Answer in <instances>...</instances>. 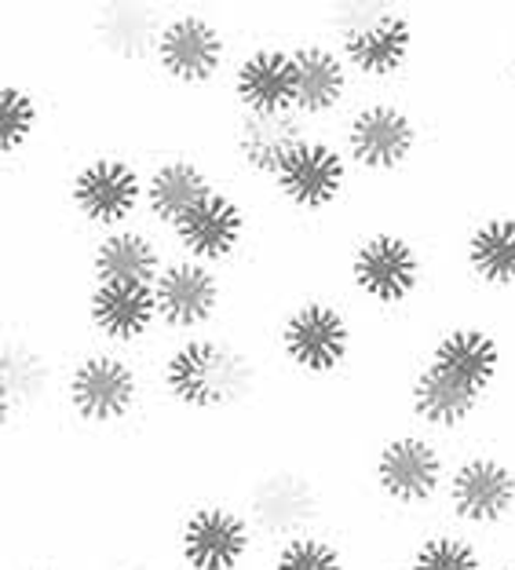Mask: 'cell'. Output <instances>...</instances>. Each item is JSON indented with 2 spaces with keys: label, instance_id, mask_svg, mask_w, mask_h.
<instances>
[{
  "label": "cell",
  "instance_id": "cell-1",
  "mask_svg": "<svg viewBox=\"0 0 515 570\" xmlns=\"http://www.w3.org/2000/svg\"><path fill=\"white\" fill-rule=\"evenodd\" d=\"M161 384L184 410H230L256 392V362L224 336H187L165 355Z\"/></svg>",
  "mask_w": 515,
  "mask_h": 570
},
{
  "label": "cell",
  "instance_id": "cell-2",
  "mask_svg": "<svg viewBox=\"0 0 515 570\" xmlns=\"http://www.w3.org/2000/svg\"><path fill=\"white\" fill-rule=\"evenodd\" d=\"M241 512L249 515L256 538L270 541V546H286L300 534H315L326 515V494L311 472L296 469V464H275L249 483Z\"/></svg>",
  "mask_w": 515,
  "mask_h": 570
},
{
  "label": "cell",
  "instance_id": "cell-3",
  "mask_svg": "<svg viewBox=\"0 0 515 570\" xmlns=\"http://www.w3.org/2000/svg\"><path fill=\"white\" fill-rule=\"evenodd\" d=\"M369 479L377 487V494L395 509L420 512L446 490L449 469L443 450L428 435L398 432L384 439L377 453H373Z\"/></svg>",
  "mask_w": 515,
  "mask_h": 570
},
{
  "label": "cell",
  "instance_id": "cell-4",
  "mask_svg": "<svg viewBox=\"0 0 515 570\" xmlns=\"http://www.w3.org/2000/svg\"><path fill=\"white\" fill-rule=\"evenodd\" d=\"M256 546L249 515L224 501L195 504L176 527V556L187 570H241Z\"/></svg>",
  "mask_w": 515,
  "mask_h": 570
},
{
  "label": "cell",
  "instance_id": "cell-5",
  "mask_svg": "<svg viewBox=\"0 0 515 570\" xmlns=\"http://www.w3.org/2000/svg\"><path fill=\"white\" fill-rule=\"evenodd\" d=\"M340 56L366 77H392L414 51V22L384 4H347L337 11Z\"/></svg>",
  "mask_w": 515,
  "mask_h": 570
},
{
  "label": "cell",
  "instance_id": "cell-6",
  "mask_svg": "<svg viewBox=\"0 0 515 570\" xmlns=\"http://www.w3.org/2000/svg\"><path fill=\"white\" fill-rule=\"evenodd\" d=\"M351 322L333 301H304L281 318L278 344L293 370L326 377L337 373L351 355Z\"/></svg>",
  "mask_w": 515,
  "mask_h": 570
},
{
  "label": "cell",
  "instance_id": "cell-7",
  "mask_svg": "<svg viewBox=\"0 0 515 570\" xmlns=\"http://www.w3.org/2000/svg\"><path fill=\"white\" fill-rule=\"evenodd\" d=\"M67 403L77 421L92 428L121 424L139 403V373L118 352H88L67 377Z\"/></svg>",
  "mask_w": 515,
  "mask_h": 570
},
{
  "label": "cell",
  "instance_id": "cell-8",
  "mask_svg": "<svg viewBox=\"0 0 515 570\" xmlns=\"http://www.w3.org/2000/svg\"><path fill=\"white\" fill-rule=\"evenodd\" d=\"M449 515L475 530H491L515 515V469L494 453H468L446 479Z\"/></svg>",
  "mask_w": 515,
  "mask_h": 570
},
{
  "label": "cell",
  "instance_id": "cell-9",
  "mask_svg": "<svg viewBox=\"0 0 515 570\" xmlns=\"http://www.w3.org/2000/svg\"><path fill=\"white\" fill-rule=\"evenodd\" d=\"M351 285L377 307H398L417 293L420 285V253L406 235L395 230H373L351 253Z\"/></svg>",
  "mask_w": 515,
  "mask_h": 570
},
{
  "label": "cell",
  "instance_id": "cell-10",
  "mask_svg": "<svg viewBox=\"0 0 515 570\" xmlns=\"http://www.w3.org/2000/svg\"><path fill=\"white\" fill-rule=\"evenodd\" d=\"M417 121L392 99H373L347 118V158L369 173H395L417 150Z\"/></svg>",
  "mask_w": 515,
  "mask_h": 570
},
{
  "label": "cell",
  "instance_id": "cell-11",
  "mask_svg": "<svg viewBox=\"0 0 515 570\" xmlns=\"http://www.w3.org/2000/svg\"><path fill=\"white\" fill-rule=\"evenodd\" d=\"M147 198V184L118 154L85 161L70 179V202L88 224H102L118 230L128 216Z\"/></svg>",
  "mask_w": 515,
  "mask_h": 570
},
{
  "label": "cell",
  "instance_id": "cell-12",
  "mask_svg": "<svg viewBox=\"0 0 515 570\" xmlns=\"http://www.w3.org/2000/svg\"><path fill=\"white\" fill-rule=\"evenodd\" d=\"M278 194L293 209H329L347 187V154L326 139H304L275 176Z\"/></svg>",
  "mask_w": 515,
  "mask_h": 570
},
{
  "label": "cell",
  "instance_id": "cell-13",
  "mask_svg": "<svg viewBox=\"0 0 515 570\" xmlns=\"http://www.w3.org/2000/svg\"><path fill=\"white\" fill-rule=\"evenodd\" d=\"M224 56H227V41L212 19L187 11V16H172L169 22H161L158 62L172 81L179 85L212 81L216 70L224 67Z\"/></svg>",
  "mask_w": 515,
  "mask_h": 570
},
{
  "label": "cell",
  "instance_id": "cell-14",
  "mask_svg": "<svg viewBox=\"0 0 515 570\" xmlns=\"http://www.w3.org/2000/svg\"><path fill=\"white\" fill-rule=\"evenodd\" d=\"M153 296H158V318L165 326L198 330L216 315L224 285L209 264L184 256V261H165L158 282H153Z\"/></svg>",
  "mask_w": 515,
  "mask_h": 570
},
{
  "label": "cell",
  "instance_id": "cell-15",
  "mask_svg": "<svg viewBox=\"0 0 515 570\" xmlns=\"http://www.w3.org/2000/svg\"><path fill=\"white\" fill-rule=\"evenodd\" d=\"M304 139H311V136H307V125L296 110H286V114L241 110V118L230 128L235 158L252 176H278L281 165L289 161V154L300 147Z\"/></svg>",
  "mask_w": 515,
  "mask_h": 570
},
{
  "label": "cell",
  "instance_id": "cell-16",
  "mask_svg": "<svg viewBox=\"0 0 515 570\" xmlns=\"http://www.w3.org/2000/svg\"><path fill=\"white\" fill-rule=\"evenodd\" d=\"M246 205L238 198H230L227 190H212L209 198L190 216H184L172 227V235L179 242V249L187 253V261L198 264H216L227 261L246 238Z\"/></svg>",
  "mask_w": 515,
  "mask_h": 570
},
{
  "label": "cell",
  "instance_id": "cell-17",
  "mask_svg": "<svg viewBox=\"0 0 515 570\" xmlns=\"http://www.w3.org/2000/svg\"><path fill=\"white\" fill-rule=\"evenodd\" d=\"M88 322L113 344H136L158 322L153 285L139 282H96L88 293Z\"/></svg>",
  "mask_w": 515,
  "mask_h": 570
},
{
  "label": "cell",
  "instance_id": "cell-18",
  "mask_svg": "<svg viewBox=\"0 0 515 570\" xmlns=\"http://www.w3.org/2000/svg\"><path fill=\"white\" fill-rule=\"evenodd\" d=\"M235 99L249 114H286L296 107V70L293 51L252 48L235 67Z\"/></svg>",
  "mask_w": 515,
  "mask_h": 570
},
{
  "label": "cell",
  "instance_id": "cell-19",
  "mask_svg": "<svg viewBox=\"0 0 515 570\" xmlns=\"http://www.w3.org/2000/svg\"><path fill=\"white\" fill-rule=\"evenodd\" d=\"M432 366L446 370L449 377L465 381L475 392H491L494 381L501 377V366H505V355H501V344L491 330L483 326H449L435 336L432 352H428Z\"/></svg>",
  "mask_w": 515,
  "mask_h": 570
},
{
  "label": "cell",
  "instance_id": "cell-20",
  "mask_svg": "<svg viewBox=\"0 0 515 570\" xmlns=\"http://www.w3.org/2000/svg\"><path fill=\"white\" fill-rule=\"evenodd\" d=\"M483 392H475L465 381L449 377L446 370L432 366L424 358V366L409 381V410L420 424L435 428V432H454V428L468 424L483 406Z\"/></svg>",
  "mask_w": 515,
  "mask_h": 570
},
{
  "label": "cell",
  "instance_id": "cell-21",
  "mask_svg": "<svg viewBox=\"0 0 515 570\" xmlns=\"http://www.w3.org/2000/svg\"><path fill=\"white\" fill-rule=\"evenodd\" d=\"M296 70V114L318 118V114L337 110L347 96V62L340 51L326 45H300L293 48Z\"/></svg>",
  "mask_w": 515,
  "mask_h": 570
},
{
  "label": "cell",
  "instance_id": "cell-22",
  "mask_svg": "<svg viewBox=\"0 0 515 570\" xmlns=\"http://www.w3.org/2000/svg\"><path fill=\"white\" fill-rule=\"evenodd\" d=\"M216 190L212 176L190 158L161 161L147 179V209L165 227H176L179 219L190 216L198 205Z\"/></svg>",
  "mask_w": 515,
  "mask_h": 570
},
{
  "label": "cell",
  "instance_id": "cell-23",
  "mask_svg": "<svg viewBox=\"0 0 515 570\" xmlns=\"http://www.w3.org/2000/svg\"><path fill=\"white\" fill-rule=\"evenodd\" d=\"M161 249L158 238L147 230L118 227L110 235H102L92 253V275L96 282H139L153 285L161 275Z\"/></svg>",
  "mask_w": 515,
  "mask_h": 570
},
{
  "label": "cell",
  "instance_id": "cell-24",
  "mask_svg": "<svg viewBox=\"0 0 515 570\" xmlns=\"http://www.w3.org/2000/svg\"><path fill=\"white\" fill-rule=\"evenodd\" d=\"M465 264L491 289L515 285V216H486L465 238Z\"/></svg>",
  "mask_w": 515,
  "mask_h": 570
},
{
  "label": "cell",
  "instance_id": "cell-25",
  "mask_svg": "<svg viewBox=\"0 0 515 570\" xmlns=\"http://www.w3.org/2000/svg\"><path fill=\"white\" fill-rule=\"evenodd\" d=\"M161 26L147 4H110L96 16V45L113 59H147L158 56Z\"/></svg>",
  "mask_w": 515,
  "mask_h": 570
},
{
  "label": "cell",
  "instance_id": "cell-26",
  "mask_svg": "<svg viewBox=\"0 0 515 570\" xmlns=\"http://www.w3.org/2000/svg\"><path fill=\"white\" fill-rule=\"evenodd\" d=\"M51 384V366L44 352L33 344L11 336L4 344V417L16 421L19 413H30L44 399Z\"/></svg>",
  "mask_w": 515,
  "mask_h": 570
},
{
  "label": "cell",
  "instance_id": "cell-27",
  "mask_svg": "<svg viewBox=\"0 0 515 570\" xmlns=\"http://www.w3.org/2000/svg\"><path fill=\"white\" fill-rule=\"evenodd\" d=\"M409 563L417 570H486V556L457 530H432L414 546Z\"/></svg>",
  "mask_w": 515,
  "mask_h": 570
},
{
  "label": "cell",
  "instance_id": "cell-28",
  "mask_svg": "<svg viewBox=\"0 0 515 570\" xmlns=\"http://www.w3.org/2000/svg\"><path fill=\"white\" fill-rule=\"evenodd\" d=\"M37 121H41V107H37L30 88L11 81L0 88V150H4V158L19 154L33 139Z\"/></svg>",
  "mask_w": 515,
  "mask_h": 570
},
{
  "label": "cell",
  "instance_id": "cell-29",
  "mask_svg": "<svg viewBox=\"0 0 515 570\" xmlns=\"http://www.w3.org/2000/svg\"><path fill=\"white\" fill-rule=\"evenodd\" d=\"M270 570H347V556L329 534L315 530V534H300L286 546H275Z\"/></svg>",
  "mask_w": 515,
  "mask_h": 570
},
{
  "label": "cell",
  "instance_id": "cell-30",
  "mask_svg": "<svg viewBox=\"0 0 515 570\" xmlns=\"http://www.w3.org/2000/svg\"><path fill=\"white\" fill-rule=\"evenodd\" d=\"M113 570H153V567H143V563H128V567H113Z\"/></svg>",
  "mask_w": 515,
  "mask_h": 570
},
{
  "label": "cell",
  "instance_id": "cell-31",
  "mask_svg": "<svg viewBox=\"0 0 515 570\" xmlns=\"http://www.w3.org/2000/svg\"><path fill=\"white\" fill-rule=\"evenodd\" d=\"M392 570H417V567H414V563H409V560H406V563H398V567H392Z\"/></svg>",
  "mask_w": 515,
  "mask_h": 570
},
{
  "label": "cell",
  "instance_id": "cell-32",
  "mask_svg": "<svg viewBox=\"0 0 515 570\" xmlns=\"http://www.w3.org/2000/svg\"><path fill=\"white\" fill-rule=\"evenodd\" d=\"M508 570H515V556H512V560H508Z\"/></svg>",
  "mask_w": 515,
  "mask_h": 570
},
{
  "label": "cell",
  "instance_id": "cell-33",
  "mask_svg": "<svg viewBox=\"0 0 515 570\" xmlns=\"http://www.w3.org/2000/svg\"><path fill=\"white\" fill-rule=\"evenodd\" d=\"M512 216H515V213H512Z\"/></svg>",
  "mask_w": 515,
  "mask_h": 570
}]
</instances>
